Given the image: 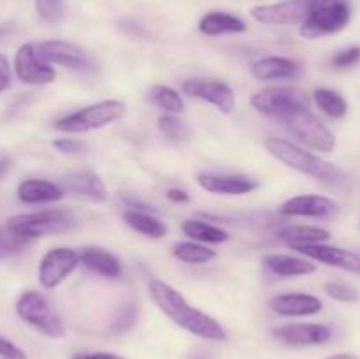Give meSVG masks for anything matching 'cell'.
<instances>
[{
  "label": "cell",
  "instance_id": "cell-1",
  "mask_svg": "<svg viewBox=\"0 0 360 359\" xmlns=\"http://www.w3.org/2000/svg\"><path fill=\"white\" fill-rule=\"evenodd\" d=\"M148 292L165 317L172 320L176 326L183 327L195 336L210 341L227 340V331L218 320L200 310L193 308L172 285L165 284L160 278H151L148 282Z\"/></svg>",
  "mask_w": 360,
  "mask_h": 359
},
{
  "label": "cell",
  "instance_id": "cell-2",
  "mask_svg": "<svg viewBox=\"0 0 360 359\" xmlns=\"http://www.w3.org/2000/svg\"><path fill=\"white\" fill-rule=\"evenodd\" d=\"M264 146L276 160H280L281 164L294 169V171L301 172V175L311 176L319 182L330 183V185L345 182V172L340 168L309 153L304 148L297 146L290 141L280 139V137H267L264 141Z\"/></svg>",
  "mask_w": 360,
  "mask_h": 359
},
{
  "label": "cell",
  "instance_id": "cell-3",
  "mask_svg": "<svg viewBox=\"0 0 360 359\" xmlns=\"http://www.w3.org/2000/svg\"><path fill=\"white\" fill-rule=\"evenodd\" d=\"M127 106L122 101H101L81 108L53 123L56 130L65 134H83L102 129L125 116Z\"/></svg>",
  "mask_w": 360,
  "mask_h": 359
},
{
  "label": "cell",
  "instance_id": "cell-4",
  "mask_svg": "<svg viewBox=\"0 0 360 359\" xmlns=\"http://www.w3.org/2000/svg\"><path fill=\"white\" fill-rule=\"evenodd\" d=\"M76 225V217L65 210H42L35 213H23L7 220V232L16 238L35 239L46 234L69 231Z\"/></svg>",
  "mask_w": 360,
  "mask_h": 359
},
{
  "label": "cell",
  "instance_id": "cell-5",
  "mask_svg": "<svg viewBox=\"0 0 360 359\" xmlns=\"http://www.w3.org/2000/svg\"><path fill=\"white\" fill-rule=\"evenodd\" d=\"M252 106L266 116L283 120L292 113L309 109L311 101L304 90L297 87H269L257 92L252 97Z\"/></svg>",
  "mask_w": 360,
  "mask_h": 359
},
{
  "label": "cell",
  "instance_id": "cell-6",
  "mask_svg": "<svg viewBox=\"0 0 360 359\" xmlns=\"http://www.w3.org/2000/svg\"><path fill=\"white\" fill-rule=\"evenodd\" d=\"M16 313L21 320L34 326L46 336L62 338L65 334L62 319L49 306L48 299L35 291H27L18 298Z\"/></svg>",
  "mask_w": 360,
  "mask_h": 359
},
{
  "label": "cell",
  "instance_id": "cell-7",
  "mask_svg": "<svg viewBox=\"0 0 360 359\" xmlns=\"http://www.w3.org/2000/svg\"><path fill=\"white\" fill-rule=\"evenodd\" d=\"M35 51L49 65H62L74 73L90 74L97 70V63L91 58L90 53L84 51L81 46L69 41H42L35 44Z\"/></svg>",
  "mask_w": 360,
  "mask_h": 359
},
{
  "label": "cell",
  "instance_id": "cell-8",
  "mask_svg": "<svg viewBox=\"0 0 360 359\" xmlns=\"http://www.w3.org/2000/svg\"><path fill=\"white\" fill-rule=\"evenodd\" d=\"M350 14V6L345 0H326L301 25V35L306 39H319L338 34L348 25Z\"/></svg>",
  "mask_w": 360,
  "mask_h": 359
},
{
  "label": "cell",
  "instance_id": "cell-9",
  "mask_svg": "<svg viewBox=\"0 0 360 359\" xmlns=\"http://www.w3.org/2000/svg\"><path fill=\"white\" fill-rule=\"evenodd\" d=\"M281 122L290 130L292 136H295L301 143L313 148V150L333 151L334 146H336V137H334V134L309 109L292 113V115L285 116Z\"/></svg>",
  "mask_w": 360,
  "mask_h": 359
},
{
  "label": "cell",
  "instance_id": "cell-10",
  "mask_svg": "<svg viewBox=\"0 0 360 359\" xmlns=\"http://www.w3.org/2000/svg\"><path fill=\"white\" fill-rule=\"evenodd\" d=\"M326 0H283L252 7V18L264 25H302Z\"/></svg>",
  "mask_w": 360,
  "mask_h": 359
},
{
  "label": "cell",
  "instance_id": "cell-11",
  "mask_svg": "<svg viewBox=\"0 0 360 359\" xmlns=\"http://www.w3.org/2000/svg\"><path fill=\"white\" fill-rule=\"evenodd\" d=\"M79 264V253L67 246L51 248L39 263L37 277L44 289H55L72 273Z\"/></svg>",
  "mask_w": 360,
  "mask_h": 359
},
{
  "label": "cell",
  "instance_id": "cell-12",
  "mask_svg": "<svg viewBox=\"0 0 360 359\" xmlns=\"http://www.w3.org/2000/svg\"><path fill=\"white\" fill-rule=\"evenodd\" d=\"M183 94L188 95L192 99H199V101L213 104L218 111L232 113L236 106V94L225 81L220 80H206V77H193V80H186L181 84Z\"/></svg>",
  "mask_w": 360,
  "mask_h": 359
},
{
  "label": "cell",
  "instance_id": "cell-13",
  "mask_svg": "<svg viewBox=\"0 0 360 359\" xmlns=\"http://www.w3.org/2000/svg\"><path fill=\"white\" fill-rule=\"evenodd\" d=\"M14 70L20 81L27 84H48L56 77L55 69L35 51V44L27 42L20 46L14 56Z\"/></svg>",
  "mask_w": 360,
  "mask_h": 359
},
{
  "label": "cell",
  "instance_id": "cell-14",
  "mask_svg": "<svg viewBox=\"0 0 360 359\" xmlns=\"http://www.w3.org/2000/svg\"><path fill=\"white\" fill-rule=\"evenodd\" d=\"M283 217H313V218H333L340 213V204L336 201L323 196H295L285 201L278 208Z\"/></svg>",
  "mask_w": 360,
  "mask_h": 359
},
{
  "label": "cell",
  "instance_id": "cell-15",
  "mask_svg": "<svg viewBox=\"0 0 360 359\" xmlns=\"http://www.w3.org/2000/svg\"><path fill=\"white\" fill-rule=\"evenodd\" d=\"M63 192L72 194L91 203H104L108 199V189L104 180L91 171H72L62 176L58 183Z\"/></svg>",
  "mask_w": 360,
  "mask_h": 359
},
{
  "label": "cell",
  "instance_id": "cell-16",
  "mask_svg": "<svg viewBox=\"0 0 360 359\" xmlns=\"http://www.w3.org/2000/svg\"><path fill=\"white\" fill-rule=\"evenodd\" d=\"M197 183L206 192L218 196H245L260 187L257 180L246 175H217V172H200Z\"/></svg>",
  "mask_w": 360,
  "mask_h": 359
},
{
  "label": "cell",
  "instance_id": "cell-17",
  "mask_svg": "<svg viewBox=\"0 0 360 359\" xmlns=\"http://www.w3.org/2000/svg\"><path fill=\"white\" fill-rule=\"evenodd\" d=\"M292 250L309 257L313 260L327 264L333 267H341L347 271H360V257L354 252L338 246L322 245V243H308V245H294Z\"/></svg>",
  "mask_w": 360,
  "mask_h": 359
},
{
  "label": "cell",
  "instance_id": "cell-18",
  "mask_svg": "<svg viewBox=\"0 0 360 359\" xmlns=\"http://www.w3.org/2000/svg\"><path fill=\"white\" fill-rule=\"evenodd\" d=\"M273 336L287 345H322L333 336V331L323 324H288L273 329Z\"/></svg>",
  "mask_w": 360,
  "mask_h": 359
},
{
  "label": "cell",
  "instance_id": "cell-19",
  "mask_svg": "<svg viewBox=\"0 0 360 359\" xmlns=\"http://www.w3.org/2000/svg\"><path fill=\"white\" fill-rule=\"evenodd\" d=\"M269 308L283 317H308L322 310V301L316 296L304 292H288L269 299Z\"/></svg>",
  "mask_w": 360,
  "mask_h": 359
},
{
  "label": "cell",
  "instance_id": "cell-20",
  "mask_svg": "<svg viewBox=\"0 0 360 359\" xmlns=\"http://www.w3.org/2000/svg\"><path fill=\"white\" fill-rule=\"evenodd\" d=\"M301 73V65L297 62L285 56H266L257 60L252 65V76L259 81L274 80H294Z\"/></svg>",
  "mask_w": 360,
  "mask_h": 359
},
{
  "label": "cell",
  "instance_id": "cell-21",
  "mask_svg": "<svg viewBox=\"0 0 360 359\" xmlns=\"http://www.w3.org/2000/svg\"><path fill=\"white\" fill-rule=\"evenodd\" d=\"M79 263L84 264L88 270L105 278H111V280L122 277V264H120L118 257L101 246H86L81 250Z\"/></svg>",
  "mask_w": 360,
  "mask_h": 359
},
{
  "label": "cell",
  "instance_id": "cell-22",
  "mask_svg": "<svg viewBox=\"0 0 360 359\" xmlns=\"http://www.w3.org/2000/svg\"><path fill=\"white\" fill-rule=\"evenodd\" d=\"M65 196L58 183L48 180H25L18 187V197L25 204L56 203Z\"/></svg>",
  "mask_w": 360,
  "mask_h": 359
},
{
  "label": "cell",
  "instance_id": "cell-23",
  "mask_svg": "<svg viewBox=\"0 0 360 359\" xmlns=\"http://www.w3.org/2000/svg\"><path fill=\"white\" fill-rule=\"evenodd\" d=\"M262 263L271 273L278 275V277H304V275H311L316 271V266L311 260L285 256V253H269L264 257Z\"/></svg>",
  "mask_w": 360,
  "mask_h": 359
},
{
  "label": "cell",
  "instance_id": "cell-24",
  "mask_svg": "<svg viewBox=\"0 0 360 359\" xmlns=\"http://www.w3.org/2000/svg\"><path fill=\"white\" fill-rule=\"evenodd\" d=\"M199 30L204 35H221V34H241L246 30V23L241 18L229 13H214L204 14L199 23Z\"/></svg>",
  "mask_w": 360,
  "mask_h": 359
},
{
  "label": "cell",
  "instance_id": "cell-25",
  "mask_svg": "<svg viewBox=\"0 0 360 359\" xmlns=\"http://www.w3.org/2000/svg\"><path fill=\"white\" fill-rule=\"evenodd\" d=\"M123 220L127 222L129 227H132L134 231H137L139 234L146 236V238L160 239L164 238L169 232V227L160 220V218L153 217L148 211H139V210H125L123 211Z\"/></svg>",
  "mask_w": 360,
  "mask_h": 359
},
{
  "label": "cell",
  "instance_id": "cell-26",
  "mask_svg": "<svg viewBox=\"0 0 360 359\" xmlns=\"http://www.w3.org/2000/svg\"><path fill=\"white\" fill-rule=\"evenodd\" d=\"M276 238L281 241L294 245H308V243H322L330 238L329 231L320 227H311V225H290L276 232Z\"/></svg>",
  "mask_w": 360,
  "mask_h": 359
},
{
  "label": "cell",
  "instance_id": "cell-27",
  "mask_svg": "<svg viewBox=\"0 0 360 359\" xmlns=\"http://www.w3.org/2000/svg\"><path fill=\"white\" fill-rule=\"evenodd\" d=\"M181 231L185 236L200 243H225L231 238L229 232L224 231V229L207 224L204 220H193V218L183 222Z\"/></svg>",
  "mask_w": 360,
  "mask_h": 359
},
{
  "label": "cell",
  "instance_id": "cell-28",
  "mask_svg": "<svg viewBox=\"0 0 360 359\" xmlns=\"http://www.w3.org/2000/svg\"><path fill=\"white\" fill-rule=\"evenodd\" d=\"M150 99L165 115H181L186 109L185 101L179 95V92H176L171 87H165V84H157V87L151 88Z\"/></svg>",
  "mask_w": 360,
  "mask_h": 359
},
{
  "label": "cell",
  "instance_id": "cell-29",
  "mask_svg": "<svg viewBox=\"0 0 360 359\" xmlns=\"http://www.w3.org/2000/svg\"><path fill=\"white\" fill-rule=\"evenodd\" d=\"M172 253H174L176 259L186 264H207L213 259H217V252L214 250L193 241L176 243L174 248H172Z\"/></svg>",
  "mask_w": 360,
  "mask_h": 359
},
{
  "label": "cell",
  "instance_id": "cell-30",
  "mask_svg": "<svg viewBox=\"0 0 360 359\" xmlns=\"http://www.w3.org/2000/svg\"><path fill=\"white\" fill-rule=\"evenodd\" d=\"M316 106L330 118H343L348 111V104L345 97L330 88H316L313 94Z\"/></svg>",
  "mask_w": 360,
  "mask_h": 359
},
{
  "label": "cell",
  "instance_id": "cell-31",
  "mask_svg": "<svg viewBox=\"0 0 360 359\" xmlns=\"http://www.w3.org/2000/svg\"><path fill=\"white\" fill-rule=\"evenodd\" d=\"M158 129L171 141H185L190 137V127L178 115H164L158 118Z\"/></svg>",
  "mask_w": 360,
  "mask_h": 359
},
{
  "label": "cell",
  "instance_id": "cell-32",
  "mask_svg": "<svg viewBox=\"0 0 360 359\" xmlns=\"http://www.w3.org/2000/svg\"><path fill=\"white\" fill-rule=\"evenodd\" d=\"M35 11L48 23H56L65 14L63 0H35Z\"/></svg>",
  "mask_w": 360,
  "mask_h": 359
},
{
  "label": "cell",
  "instance_id": "cell-33",
  "mask_svg": "<svg viewBox=\"0 0 360 359\" xmlns=\"http://www.w3.org/2000/svg\"><path fill=\"white\" fill-rule=\"evenodd\" d=\"M326 292L330 298L341 303H355L360 298L357 289L348 284H341V282H329L326 285Z\"/></svg>",
  "mask_w": 360,
  "mask_h": 359
},
{
  "label": "cell",
  "instance_id": "cell-34",
  "mask_svg": "<svg viewBox=\"0 0 360 359\" xmlns=\"http://www.w3.org/2000/svg\"><path fill=\"white\" fill-rule=\"evenodd\" d=\"M136 320H137L136 306H134V305L123 306L122 312L116 315L115 322H112L111 331H112V333H127V331L132 329L134 324H136Z\"/></svg>",
  "mask_w": 360,
  "mask_h": 359
},
{
  "label": "cell",
  "instance_id": "cell-35",
  "mask_svg": "<svg viewBox=\"0 0 360 359\" xmlns=\"http://www.w3.org/2000/svg\"><path fill=\"white\" fill-rule=\"evenodd\" d=\"M360 62V48L359 46H352V48L343 49L338 53L333 58V67L336 69H348V67L357 65Z\"/></svg>",
  "mask_w": 360,
  "mask_h": 359
},
{
  "label": "cell",
  "instance_id": "cell-36",
  "mask_svg": "<svg viewBox=\"0 0 360 359\" xmlns=\"http://www.w3.org/2000/svg\"><path fill=\"white\" fill-rule=\"evenodd\" d=\"M53 146L60 151V153L74 155V153H83L86 150V144L83 141L70 139V137H62V139L53 141Z\"/></svg>",
  "mask_w": 360,
  "mask_h": 359
},
{
  "label": "cell",
  "instance_id": "cell-37",
  "mask_svg": "<svg viewBox=\"0 0 360 359\" xmlns=\"http://www.w3.org/2000/svg\"><path fill=\"white\" fill-rule=\"evenodd\" d=\"M0 355L4 359H27V354L7 338L0 336Z\"/></svg>",
  "mask_w": 360,
  "mask_h": 359
},
{
  "label": "cell",
  "instance_id": "cell-38",
  "mask_svg": "<svg viewBox=\"0 0 360 359\" xmlns=\"http://www.w3.org/2000/svg\"><path fill=\"white\" fill-rule=\"evenodd\" d=\"M11 84H13V73H11L9 60L0 55V92L9 90Z\"/></svg>",
  "mask_w": 360,
  "mask_h": 359
},
{
  "label": "cell",
  "instance_id": "cell-39",
  "mask_svg": "<svg viewBox=\"0 0 360 359\" xmlns=\"http://www.w3.org/2000/svg\"><path fill=\"white\" fill-rule=\"evenodd\" d=\"M72 359H123V358L118 354H112V352H83V354H76Z\"/></svg>",
  "mask_w": 360,
  "mask_h": 359
},
{
  "label": "cell",
  "instance_id": "cell-40",
  "mask_svg": "<svg viewBox=\"0 0 360 359\" xmlns=\"http://www.w3.org/2000/svg\"><path fill=\"white\" fill-rule=\"evenodd\" d=\"M167 199L172 201V203H188L190 201V196L188 192H185V190H179V189H171L167 194Z\"/></svg>",
  "mask_w": 360,
  "mask_h": 359
},
{
  "label": "cell",
  "instance_id": "cell-41",
  "mask_svg": "<svg viewBox=\"0 0 360 359\" xmlns=\"http://www.w3.org/2000/svg\"><path fill=\"white\" fill-rule=\"evenodd\" d=\"M11 169V160L6 157H0V180L7 175V171Z\"/></svg>",
  "mask_w": 360,
  "mask_h": 359
},
{
  "label": "cell",
  "instance_id": "cell-42",
  "mask_svg": "<svg viewBox=\"0 0 360 359\" xmlns=\"http://www.w3.org/2000/svg\"><path fill=\"white\" fill-rule=\"evenodd\" d=\"M327 359H359V358L354 354H336V355H330V358Z\"/></svg>",
  "mask_w": 360,
  "mask_h": 359
},
{
  "label": "cell",
  "instance_id": "cell-43",
  "mask_svg": "<svg viewBox=\"0 0 360 359\" xmlns=\"http://www.w3.org/2000/svg\"><path fill=\"white\" fill-rule=\"evenodd\" d=\"M7 253V246H6V239L0 238V256H6Z\"/></svg>",
  "mask_w": 360,
  "mask_h": 359
}]
</instances>
